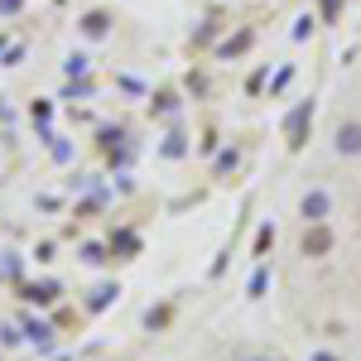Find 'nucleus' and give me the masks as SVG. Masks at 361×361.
Here are the masks:
<instances>
[{
    "label": "nucleus",
    "mask_w": 361,
    "mask_h": 361,
    "mask_svg": "<svg viewBox=\"0 0 361 361\" xmlns=\"http://www.w3.org/2000/svg\"><path fill=\"white\" fill-rule=\"evenodd\" d=\"M333 149L337 154H347V159H357L361 154V121H342L333 130Z\"/></svg>",
    "instance_id": "obj_1"
},
{
    "label": "nucleus",
    "mask_w": 361,
    "mask_h": 361,
    "mask_svg": "<svg viewBox=\"0 0 361 361\" xmlns=\"http://www.w3.org/2000/svg\"><path fill=\"white\" fill-rule=\"evenodd\" d=\"M299 207H304V222H328V212H333V197L323 193V188H308Z\"/></svg>",
    "instance_id": "obj_2"
},
{
    "label": "nucleus",
    "mask_w": 361,
    "mask_h": 361,
    "mask_svg": "<svg viewBox=\"0 0 361 361\" xmlns=\"http://www.w3.org/2000/svg\"><path fill=\"white\" fill-rule=\"evenodd\" d=\"M308 121H313V102H299V106L289 111V121H284V135H289L294 149L304 145V126H308Z\"/></svg>",
    "instance_id": "obj_3"
},
{
    "label": "nucleus",
    "mask_w": 361,
    "mask_h": 361,
    "mask_svg": "<svg viewBox=\"0 0 361 361\" xmlns=\"http://www.w3.org/2000/svg\"><path fill=\"white\" fill-rule=\"evenodd\" d=\"M328 250H333V231H328V222H308L304 255H328Z\"/></svg>",
    "instance_id": "obj_4"
},
{
    "label": "nucleus",
    "mask_w": 361,
    "mask_h": 361,
    "mask_svg": "<svg viewBox=\"0 0 361 361\" xmlns=\"http://www.w3.org/2000/svg\"><path fill=\"white\" fill-rule=\"evenodd\" d=\"M250 44H255V34H250V29H241V34H231V39H222V44H217V58H241Z\"/></svg>",
    "instance_id": "obj_5"
},
{
    "label": "nucleus",
    "mask_w": 361,
    "mask_h": 361,
    "mask_svg": "<svg viewBox=\"0 0 361 361\" xmlns=\"http://www.w3.org/2000/svg\"><path fill=\"white\" fill-rule=\"evenodd\" d=\"M58 294H63V284H58V279H39V284H29V289H25L29 304H54Z\"/></svg>",
    "instance_id": "obj_6"
},
{
    "label": "nucleus",
    "mask_w": 361,
    "mask_h": 361,
    "mask_svg": "<svg viewBox=\"0 0 361 361\" xmlns=\"http://www.w3.org/2000/svg\"><path fill=\"white\" fill-rule=\"evenodd\" d=\"M106 29H111V15H106V10L82 15V34H87V39H106Z\"/></svg>",
    "instance_id": "obj_7"
},
{
    "label": "nucleus",
    "mask_w": 361,
    "mask_h": 361,
    "mask_svg": "<svg viewBox=\"0 0 361 361\" xmlns=\"http://www.w3.org/2000/svg\"><path fill=\"white\" fill-rule=\"evenodd\" d=\"M25 333H29V342H34L39 352H49V347H54V328H49V323H25Z\"/></svg>",
    "instance_id": "obj_8"
},
{
    "label": "nucleus",
    "mask_w": 361,
    "mask_h": 361,
    "mask_svg": "<svg viewBox=\"0 0 361 361\" xmlns=\"http://www.w3.org/2000/svg\"><path fill=\"white\" fill-rule=\"evenodd\" d=\"M87 68H92V58H87V54H68V63H63L68 78H87Z\"/></svg>",
    "instance_id": "obj_9"
},
{
    "label": "nucleus",
    "mask_w": 361,
    "mask_h": 361,
    "mask_svg": "<svg viewBox=\"0 0 361 361\" xmlns=\"http://www.w3.org/2000/svg\"><path fill=\"white\" fill-rule=\"evenodd\" d=\"M183 154H188L183 135H178V130H169V135H164V159H183Z\"/></svg>",
    "instance_id": "obj_10"
},
{
    "label": "nucleus",
    "mask_w": 361,
    "mask_h": 361,
    "mask_svg": "<svg viewBox=\"0 0 361 361\" xmlns=\"http://www.w3.org/2000/svg\"><path fill=\"white\" fill-rule=\"evenodd\" d=\"M116 299V284H102V289H92V299H87V308L97 313V308H106Z\"/></svg>",
    "instance_id": "obj_11"
},
{
    "label": "nucleus",
    "mask_w": 361,
    "mask_h": 361,
    "mask_svg": "<svg viewBox=\"0 0 361 361\" xmlns=\"http://www.w3.org/2000/svg\"><path fill=\"white\" fill-rule=\"evenodd\" d=\"M236 164H241V154H236V149H222V154H217V164H212V169H217V178H222V173H231Z\"/></svg>",
    "instance_id": "obj_12"
},
{
    "label": "nucleus",
    "mask_w": 361,
    "mask_h": 361,
    "mask_svg": "<svg viewBox=\"0 0 361 361\" xmlns=\"http://www.w3.org/2000/svg\"><path fill=\"white\" fill-rule=\"evenodd\" d=\"M270 246H275V226L265 222V226H260V236H255V255H265Z\"/></svg>",
    "instance_id": "obj_13"
},
{
    "label": "nucleus",
    "mask_w": 361,
    "mask_h": 361,
    "mask_svg": "<svg viewBox=\"0 0 361 361\" xmlns=\"http://www.w3.org/2000/svg\"><path fill=\"white\" fill-rule=\"evenodd\" d=\"M82 260H92V265H102V260H106V250H102V246H82Z\"/></svg>",
    "instance_id": "obj_14"
},
{
    "label": "nucleus",
    "mask_w": 361,
    "mask_h": 361,
    "mask_svg": "<svg viewBox=\"0 0 361 361\" xmlns=\"http://www.w3.org/2000/svg\"><path fill=\"white\" fill-rule=\"evenodd\" d=\"M116 246H121V250H126V255H130V250H135L140 241H135V236H130V231H121V236H116Z\"/></svg>",
    "instance_id": "obj_15"
},
{
    "label": "nucleus",
    "mask_w": 361,
    "mask_h": 361,
    "mask_svg": "<svg viewBox=\"0 0 361 361\" xmlns=\"http://www.w3.org/2000/svg\"><path fill=\"white\" fill-rule=\"evenodd\" d=\"M265 279H270L265 270H255V275H250V294H265Z\"/></svg>",
    "instance_id": "obj_16"
},
{
    "label": "nucleus",
    "mask_w": 361,
    "mask_h": 361,
    "mask_svg": "<svg viewBox=\"0 0 361 361\" xmlns=\"http://www.w3.org/2000/svg\"><path fill=\"white\" fill-rule=\"evenodd\" d=\"M308 34H313V20H308V15H304V20L294 25V39H308Z\"/></svg>",
    "instance_id": "obj_17"
},
{
    "label": "nucleus",
    "mask_w": 361,
    "mask_h": 361,
    "mask_svg": "<svg viewBox=\"0 0 361 361\" xmlns=\"http://www.w3.org/2000/svg\"><path fill=\"white\" fill-rule=\"evenodd\" d=\"M0 10H5V15H15V10H20V0H0Z\"/></svg>",
    "instance_id": "obj_18"
},
{
    "label": "nucleus",
    "mask_w": 361,
    "mask_h": 361,
    "mask_svg": "<svg viewBox=\"0 0 361 361\" xmlns=\"http://www.w3.org/2000/svg\"><path fill=\"white\" fill-rule=\"evenodd\" d=\"M323 10H328V15H337V0H323Z\"/></svg>",
    "instance_id": "obj_19"
},
{
    "label": "nucleus",
    "mask_w": 361,
    "mask_h": 361,
    "mask_svg": "<svg viewBox=\"0 0 361 361\" xmlns=\"http://www.w3.org/2000/svg\"><path fill=\"white\" fill-rule=\"evenodd\" d=\"M313 361H337V357H328V352H318V357H313Z\"/></svg>",
    "instance_id": "obj_20"
},
{
    "label": "nucleus",
    "mask_w": 361,
    "mask_h": 361,
    "mask_svg": "<svg viewBox=\"0 0 361 361\" xmlns=\"http://www.w3.org/2000/svg\"><path fill=\"white\" fill-rule=\"evenodd\" d=\"M246 361H270V357H246Z\"/></svg>",
    "instance_id": "obj_21"
}]
</instances>
